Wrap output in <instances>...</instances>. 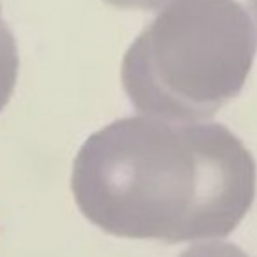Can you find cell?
<instances>
[{
  "label": "cell",
  "instance_id": "1",
  "mask_svg": "<svg viewBox=\"0 0 257 257\" xmlns=\"http://www.w3.org/2000/svg\"><path fill=\"white\" fill-rule=\"evenodd\" d=\"M70 187L106 234L185 243L236 230L255 200L257 167L223 124L122 117L79 148Z\"/></svg>",
  "mask_w": 257,
  "mask_h": 257
},
{
  "label": "cell",
  "instance_id": "2",
  "mask_svg": "<svg viewBox=\"0 0 257 257\" xmlns=\"http://www.w3.org/2000/svg\"><path fill=\"white\" fill-rule=\"evenodd\" d=\"M255 52L239 0H171L124 52L120 81L146 117L203 122L239 95Z\"/></svg>",
  "mask_w": 257,
  "mask_h": 257
},
{
  "label": "cell",
  "instance_id": "3",
  "mask_svg": "<svg viewBox=\"0 0 257 257\" xmlns=\"http://www.w3.org/2000/svg\"><path fill=\"white\" fill-rule=\"evenodd\" d=\"M18 47L13 33L2 20L0 8V111L13 95L18 77Z\"/></svg>",
  "mask_w": 257,
  "mask_h": 257
},
{
  "label": "cell",
  "instance_id": "4",
  "mask_svg": "<svg viewBox=\"0 0 257 257\" xmlns=\"http://www.w3.org/2000/svg\"><path fill=\"white\" fill-rule=\"evenodd\" d=\"M180 257H250L237 244L225 243V241H212V243L194 244L184 250Z\"/></svg>",
  "mask_w": 257,
  "mask_h": 257
},
{
  "label": "cell",
  "instance_id": "5",
  "mask_svg": "<svg viewBox=\"0 0 257 257\" xmlns=\"http://www.w3.org/2000/svg\"><path fill=\"white\" fill-rule=\"evenodd\" d=\"M106 4L124 9H144V11H160L171 0H104Z\"/></svg>",
  "mask_w": 257,
  "mask_h": 257
},
{
  "label": "cell",
  "instance_id": "6",
  "mask_svg": "<svg viewBox=\"0 0 257 257\" xmlns=\"http://www.w3.org/2000/svg\"><path fill=\"white\" fill-rule=\"evenodd\" d=\"M248 8L253 13V17H255V24H257V0H248Z\"/></svg>",
  "mask_w": 257,
  "mask_h": 257
}]
</instances>
